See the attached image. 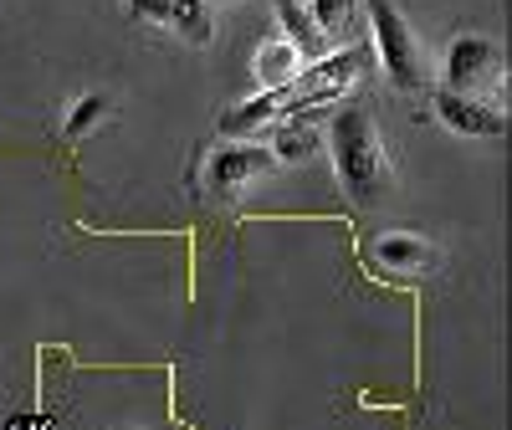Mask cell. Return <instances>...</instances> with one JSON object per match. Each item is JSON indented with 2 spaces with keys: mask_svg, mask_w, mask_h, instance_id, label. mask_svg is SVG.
<instances>
[{
  "mask_svg": "<svg viewBox=\"0 0 512 430\" xmlns=\"http://www.w3.org/2000/svg\"><path fill=\"white\" fill-rule=\"evenodd\" d=\"M328 159H333V180L349 195V205L369 210L390 195L395 185V164H390V144H384L379 123L364 103H349L328 118Z\"/></svg>",
  "mask_w": 512,
  "mask_h": 430,
  "instance_id": "6da1fadb",
  "label": "cell"
},
{
  "mask_svg": "<svg viewBox=\"0 0 512 430\" xmlns=\"http://www.w3.org/2000/svg\"><path fill=\"white\" fill-rule=\"evenodd\" d=\"M364 11H369V47H374L384 77L400 93H420L425 88V52H420V36L410 31V21L400 16V6L395 0H364Z\"/></svg>",
  "mask_w": 512,
  "mask_h": 430,
  "instance_id": "7a4b0ae2",
  "label": "cell"
},
{
  "mask_svg": "<svg viewBox=\"0 0 512 430\" xmlns=\"http://www.w3.org/2000/svg\"><path fill=\"white\" fill-rule=\"evenodd\" d=\"M369 67V52L364 47H344V52H323L318 62H308L292 82V98H297V113H308L318 103H338V93L354 88L359 72Z\"/></svg>",
  "mask_w": 512,
  "mask_h": 430,
  "instance_id": "3957f363",
  "label": "cell"
},
{
  "mask_svg": "<svg viewBox=\"0 0 512 430\" xmlns=\"http://www.w3.org/2000/svg\"><path fill=\"white\" fill-rule=\"evenodd\" d=\"M272 169H277V159H272L267 144H256V139H231V144H221L216 154L205 159V190L221 195V200H231V195H241L246 185L267 180Z\"/></svg>",
  "mask_w": 512,
  "mask_h": 430,
  "instance_id": "277c9868",
  "label": "cell"
},
{
  "mask_svg": "<svg viewBox=\"0 0 512 430\" xmlns=\"http://www.w3.org/2000/svg\"><path fill=\"white\" fill-rule=\"evenodd\" d=\"M497 77H502L497 41H487V36H456L446 47L441 88H451V93H482L487 82H497Z\"/></svg>",
  "mask_w": 512,
  "mask_h": 430,
  "instance_id": "5b68a950",
  "label": "cell"
},
{
  "mask_svg": "<svg viewBox=\"0 0 512 430\" xmlns=\"http://www.w3.org/2000/svg\"><path fill=\"white\" fill-rule=\"evenodd\" d=\"M431 113L451 128L456 139H507V113L482 103L477 93H451V88H436L431 93Z\"/></svg>",
  "mask_w": 512,
  "mask_h": 430,
  "instance_id": "8992f818",
  "label": "cell"
},
{
  "mask_svg": "<svg viewBox=\"0 0 512 430\" xmlns=\"http://www.w3.org/2000/svg\"><path fill=\"white\" fill-rule=\"evenodd\" d=\"M277 113H297L292 88H262V93L241 98L236 108H226V113H221V134H226V139H251L256 128L277 123Z\"/></svg>",
  "mask_w": 512,
  "mask_h": 430,
  "instance_id": "52a82bcc",
  "label": "cell"
},
{
  "mask_svg": "<svg viewBox=\"0 0 512 430\" xmlns=\"http://www.w3.org/2000/svg\"><path fill=\"white\" fill-rule=\"evenodd\" d=\"M374 262L395 277H425L436 267V246L425 241L420 231H384L374 241Z\"/></svg>",
  "mask_w": 512,
  "mask_h": 430,
  "instance_id": "ba28073f",
  "label": "cell"
},
{
  "mask_svg": "<svg viewBox=\"0 0 512 430\" xmlns=\"http://www.w3.org/2000/svg\"><path fill=\"white\" fill-rule=\"evenodd\" d=\"M272 11H277V36L287 41V47L303 57V67L308 62H318L323 52H328V36L313 26V16L297 6V0H272Z\"/></svg>",
  "mask_w": 512,
  "mask_h": 430,
  "instance_id": "9c48e42d",
  "label": "cell"
},
{
  "mask_svg": "<svg viewBox=\"0 0 512 430\" xmlns=\"http://www.w3.org/2000/svg\"><path fill=\"white\" fill-rule=\"evenodd\" d=\"M297 72H303V57H297L282 36L262 41V47H256V57H251V77H256V88H292Z\"/></svg>",
  "mask_w": 512,
  "mask_h": 430,
  "instance_id": "30bf717a",
  "label": "cell"
},
{
  "mask_svg": "<svg viewBox=\"0 0 512 430\" xmlns=\"http://www.w3.org/2000/svg\"><path fill=\"white\" fill-rule=\"evenodd\" d=\"M164 26L190 47H210L216 41V0H169Z\"/></svg>",
  "mask_w": 512,
  "mask_h": 430,
  "instance_id": "8fae6325",
  "label": "cell"
},
{
  "mask_svg": "<svg viewBox=\"0 0 512 430\" xmlns=\"http://www.w3.org/2000/svg\"><path fill=\"white\" fill-rule=\"evenodd\" d=\"M318 144H323L318 128L292 118V123H282V128H277V139H272L267 149H272V159H277V164H308V159L318 154Z\"/></svg>",
  "mask_w": 512,
  "mask_h": 430,
  "instance_id": "7c38bea8",
  "label": "cell"
},
{
  "mask_svg": "<svg viewBox=\"0 0 512 430\" xmlns=\"http://www.w3.org/2000/svg\"><path fill=\"white\" fill-rule=\"evenodd\" d=\"M108 93H82V98H72V108H67V118H62V134L67 139H88L93 128L108 118Z\"/></svg>",
  "mask_w": 512,
  "mask_h": 430,
  "instance_id": "4fadbf2b",
  "label": "cell"
},
{
  "mask_svg": "<svg viewBox=\"0 0 512 430\" xmlns=\"http://www.w3.org/2000/svg\"><path fill=\"white\" fill-rule=\"evenodd\" d=\"M303 11L313 16V26H318L328 41H333V36H344V31H354V16H359L354 0H308Z\"/></svg>",
  "mask_w": 512,
  "mask_h": 430,
  "instance_id": "5bb4252c",
  "label": "cell"
},
{
  "mask_svg": "<svg viewBox=\"0 0 512 430\" xmlns=\"http://www.w3.org/2000/svg\"><path fill=\"white\" fill-rule=\"evenodd\" d=\"M123 6H128V16H139L149 26H164V16H169V0H123Z\"/></svg>",
  "mask_w": 512,
  "mask_h": 430,
  "instance_id": "9a60e30c",
  "label": "cell"
}]
</instances>
